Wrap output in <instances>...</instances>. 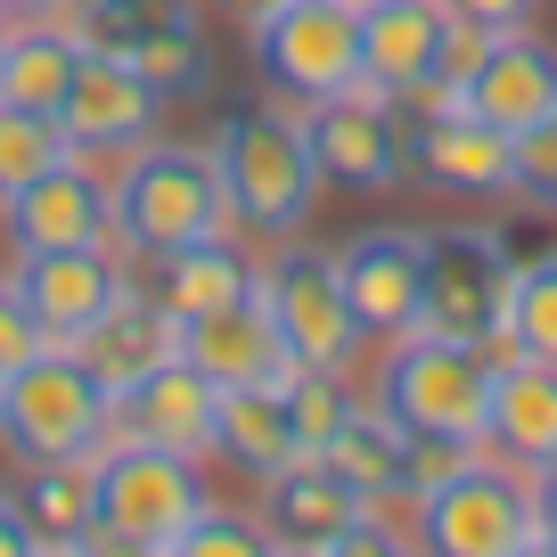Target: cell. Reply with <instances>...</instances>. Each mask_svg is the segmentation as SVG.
Returning <instances> with one entry per match:
<instances>
[{
	"label": "cell",
	"mask_w": 557,
	"mask_h": 557,
	"mask_svg": "<svg viewBox=\"0 0 557 557\" xmlns=\"http://www.w3.org/2000/svg\"><path fill=\"white\" fill-rule=\"evenodd\" d=\"M41 541H34V524H25V508L0 492V557H34Z\"/></svg>",
	"instance_id": "38"
},
{
	"label": "cell",
	"mask_w": 557,
	"mask_h": 557,
	"mask_svg": "<svg viewBox=\"0 0 557 557\" xmlns=\"http://www.w3.org/2000/svg\"><path fill=\"white\" fill-rule=\"evenodd\" d=\"M459 107H475L484 123H500V132L517 139L524 123H541L557 107V41H541L533 25L492 34V50L475 58V74L459 83Z\"/></svg>",
	"instance_id": "20"
},
{
	"label": "cell",
	"mask_w": 557,
	"mask_h": 557,
	"mask_svg": "<svg viewBox=\"0 0 557 557\" xmlns=\"http://www.w3.org/2000/svg\"><path fill=\"white\" fill-rule=\"evenodd\" d=\"M213 459H230L246 484H271L278 468H296V459H312V451H304V435H296V418H287V394H278V385H230Z\"/></svg>",
	"instance_id": "25"
},
{
	"label": "cell",
	"mask_w": 557,
	"mask_h": 557,
	"mask_svg": "<svg viewBox=\"0 0 557 557\" xmlns=\"http://www.w3.org/2000/svg\"><path fill=\"white\" fill-rule=\"evenodd\" d=\"M164 557H278V541L262 533V517H246V508H222V500H213L206 517L189 524V533L164 541Z\"/></svg>",
	"instance_id": "32"
},
{
	"label": "cell",
	"mask_w": 557,
	"mask_h": 557,
	"mask_svg": "<svg viewBox=\"0 0 557 557\" xmlns=\"http://www.w3.org/2000/svg\"><path fill=\"white\" fill-rule=\"evenodd\" d=\"M74 58H83V41H74L66 17H17L9 25V41H0V99L9 107H50L66 99L74 83Z\"/></svg>",
	"instance_id": "26"
},
{
	"label": "cell",
	"mask_w": 557,
	"mask_h": 557,
	"mask_svg": "<svg viewBox=\"0 0 557 557\" xmlns=\"http://www.w3.org/2000/svg\"><path fill=\"white\" fill-rule=\"evenodd\" d=\"M329 557H426V549H418V533H401L385 508H369L345 541H329Z\"/></svg>",
	"instance_id": "36"
},
{
	"label": "cell",
	"mask_w": 557,
	"mask_h": 557,
	"mask_svg": "<svg viewBox=\"0 0 557 557\" xmlns=\"http://www.w3.org/2000/svg\"><path fill=\"white\" fill-rule=\"evenodd\" d=\"M246 41H255V74L287 107L361 83V0H278Z\"/></svg>",
	"instance_id": "9"
},
{
	"label": "cell",
	"mask_w": 557,
	"mask_h": 557,
	"mask_svg": "<svg viewBox=\"0 0 557 557\" xmlns=\"http://www.w3.org/2000/svg\"><path fill=\"white\" fill-rule=\"evenodd\" d=\"M157 123H164V90H148L107 50L74 58V83L58 99V132H66L74 157H132V148L157 139Z\"/></svg>",
	"instance_id": "15"
},
{
	"label": "cell",
	"mask_w": 557,
	"mask_h": 557,
	"mask_svg": "<svg viewBox=\"0 0 557 557\" xmlns=\"http://www.w3.org/2000/svg\"><path fill=\"white\" fill-rule=\"evenodd\" d=\"M222 9H230V17H238V25H246V34H255V25H262V17H271L278 0H222Z\"/></svg>",
	"instance_id": "42"
},
{
	"label": "cell",
	"mask_w": 557,
	"mask_h": 557,
	"mask_svg": "<svg viewBox=\"0 0 557 557\" xmlns=\"http://www.w3.org/2000/svg\"><path fill=\"white\" fill-rule=\"evenodd\" d=\"M66 132H58L50 107H9L0 99V197L25 189V181H41L50 164H66Z\"/></svg>",
	"instance_id": "30"
},
{
	"label": "cell",
	"mask_w": 557,
	"mask_h": 557,
	"mask_svg": "<svg viewBox=\"0 0 557 557\" xmlns=\"http://www.w3.org/2000/svg\"><path fill=\"white\" fill-rule=\"evenodd\" d=\"M278 394H287V418H296L304 451H320V443H329L336 426L361 410V394H352L345 369H287V377H278Z\"/></svg>",
	"instance_id": "31"
},
{
	"label": "cell",
	"mask_w": 557,
	"mask_h": 557,
	"mask_svg": "<svg viewBox=\"0 0 557 557\" xmlns=\"http://www.w3.org/2000/svg\"><path fill=\"white\" fill-rule=\"evenodd\" d=\"M508 255L500 230L484 222H443L426 230V336H451V345H484L500 361V312H508Z\"/></svg>",
	"instance_id": "10"
},
{
	"label": "cell",
	"mask_w": 557,
	"mask_h": 557,
	"mask_svg": "<svg viewBox=\"0 0 557 557\" xmlns=\"http://www.w3.org/2000/svg\"><path fill=\"white\" fill-rule=\"evenodd\" d=\"M115 164L123 157H66L41 181L0 197L9 246H123L115 230Z\"/></svg>",
	"instance_id": "12"
},
{
	"label": "cell",
	"mask_w": 557,
	"mask_h": 557,
	"mask_svg": "<svg viewBox=\"0 0 557 557\" xmlns=\"http://www.w3.org/2000/svg\"><path fill=\"white\" fill-rule=\"evenodd\" d=\"M451 17H475V25H492V34H517V25H533L541 17V0H443Z\"/></svg>",
	"instance_id": "37"
},
{
	"label": "cell",
	"mask_w": 557,
	"mask_h": 557,
	"mask_svg": "<svg viewBox=\"0 0 557 557\" xmlns=\"http://www.w3.org/2000/svg\"><path fill=\"white\" fill-rule=\"evenodd\" d=\"M123 287L164 304L173 320H197L255 296V255L238 246V230H213V238H189V246H123Z\"/></svg>",
	"instance_id": "16"
},
{
	"label": "cell",
	"mask_w": 557,
	"mask_h": 557,
	"mask_svg": "<svg viewBox=\"0 0 557 557\" xmlns=\"http://www.w3.org/2000/svg\"><path fill=\"white\" fill-rule=\"evenodd\" d=\"M255 517L262 533L278 541V549H329V541H345L352 524L369 517V500L345 484L336 468H320V459H296V468H278L271 484H255Z\"/></svg>",
	"instance_id": "21"
},
{
	"label": "cell",
	"mask_w": 557,
	"mask_h": 557,
	"mask_svg": "<svg viewBox=\"0 0 557 557\" xmlns=\"http://www.w3.org/2000/svg\"><path fill=\"white\" fill-rule=\"evenodd\" d=\"M278 557H329V549H278Z\"/></svg>",
	"instance_id": "45"
},
{
	"label": "cell",
	"mask_w": 557,
	"mask_h": 557,
	"mask_svg": "<svg viewBox=\"0 0 557 557\" xmlns=\"http://www.w3.org/2000/svg\"><path fill=\"white\" fill-rule=\"evenodd\" d=\"M492 352L484 345H451V336H394L377 352V410L401 435H443V443H475L484 451V418H492Z\"/></svg>",
	"instance_id": "3"
},
{
	"label": "cell",
	"mask_w": 557,
	"mask_h": 557,
	"mask_svg": "<svg viewBox=\"0 0 557 557\" xmlns=\"http://www.w3.org/2000/svg\"><path fill=\"white\" fill-rule=\"evenodd\" d=\"M475 443H443V435H401V500H426L443 475L468 459Z\"/></svg>",
	"instance_id": "34"
},
{
	"label": "cell",
	"mask_w": 557,
	"mask_h": 557,
	"mask_svg": "<svg viewBox=\"0 0 557 557\" xmlns=\"http://www.w3.org/2000/svg\"><path fill=\"white\" fill-rule=\"evenodd\" d=\"M83 557H164V549H148V541H115V533H90Z\"/></svg>",
	"instance_id": "40"
},
{
	"label": "cell",
	"mask_w": 557,
	"mask_h": 557,
	"mask_svg": "<svg viewBox=\"0 0 557 557\" xmlns=\"http://www.w3.org/2000/svg\"><path fill=\"white\" fill-rule=\"evenodd\" d=\"M500 361H549L557 369V246L549 255H524L517 271H508Z\"/></svg>",
	"instance_id": "29"
},
{
	"label": "cell",
	"mask_w": 557,
	"mask_h": 557,
	"mask_svg": "<svg viewBox=\"0 0 557 557\" xmlns=\"http://www.w3.org/2000/svg\"><path fill=\"white\" fill-rule=\"evenodd\" d=\"M74 352H83V369L107 385V394H123L132 377H148L157 361H173V352H181V320L164 312V304H148V296L123 287L115 312H99L83 336H74Z\"/></svg>",
	"instance_id": "24"
},
{
	"label": "cell",
	"mask_w": 557,
	"mask_h": 557,
	"mask_svg": "<svg viewBox=\"0 0 557 557\" xmlns=\"http://www.w3.org/2000/svg\"><path fill=\"white\" fill-rule=\"evenodd\" d=\"M410 533L426 557H508L541 533L533 475L500 451H468L426 500H410Z\"/></svg>",
	"instance_id": "4"
},
{
	"label": "cell",
	"mask_w": 557,
	"mask_h": 557,
	"mask_svg": "<svg viewBox=\"0 0 557 557\" xmlns=\"http://www.w3.org/2000/svg\"><path fill=\"white\" fill-rule=\"evenodd\" d=\"M213 173H222L230 222L255 230V238H296L320 206V164L304 148V115L296 107H238V115L213 123L206 139Z\"/></svg>",
	"instance_id": "1"
},
{
	"label": "cell",
	"mask_w": 557,
	"mask_h": 557,
	"mask_svg": "<svg viewBox=\"0 0 557 557\" xmlns=\"http://www.w3.org/2000/svg\"><path fill=\"white\" fill-rule=\"evenodd\" d=\"M0 41H9V17H0Z\"/></svg>",
	"instance_id": "46"
},
{
	"label": "cell",
	"mask_w": 557,
	"mask_h": 557,
	"mask_svg": "<svg viewBox=\"0 0 557 557\" xmlns=\"http://www.w3.org/2000/svg\"><path fill=\"white\" fill-rule=\"evenodd\" d=\"M181 352H189L222 394H230V385H278L287 369H296V361H287V345H278V329H271V312H262L255 296L181 320Z\"/></svg>",
	"instance_id": "22"
},
{
	"label": "cell",
	"mask_w": 557,
	"mask_h": 557,
	"mask_svg": "<svg viewBox=\"0 0 557 557\" xmlns=\"http://www.w3.org/2000/svg\"><path fill=\"white\" fill-rule=\"evenodd\" d=\"M115 435L213 459V435H222V385H213L189 352H173V361H157L148 377H132L115 394Z\"/></svg>",
	"instance_id": "18"
},
{
	"label": "cell",
	"mask_w": 557,
	"mask_h": 557,
	"mask_svg": "<svg viewBox=\"0 0 557 557\" xmlns=\"http://www.w3.org/2000/svg\"><path fill=\"white\" fill-rule=\"evenodd\" d=\"M255 304L271 312V329L296 369H352L361 361V329H352V304L336 287V246L271 238V255L255 262Z\"/></svg>",
	"instance_id": "7"
},
{
	"label": "cell",
	"mask_w": 557,
	"mask_h": 557,
	"mask_svg": "<svg viewBox=\"0 0 557 557\" xmlns=\"http://www.w3.org/2000/svg\"><path fill=\"white\" fill-rule=\"evenodd\" d=\"M533 508H541V541H557V459L533 475Z\"/></svg>",
	"instance_id": "39"
},
{
	"label": "cell",
	"mask_w": 557,
	"mask_h": 557,
	"mask_svg": "<svg viewBox=\"0 0 557 557\" xmlns=\"http://www.w3.org/2000/svg\"><path fill=\"white\" fill-rule=\"evenodd\" d=\"M443 0H361V83L385 90L394 107L435 99V66H443Z\"/></svg>",
	"instance_id": "19"
},
{
	"label": "cell",
	"mask_w": 557,
	"mask_h": 557,
	"mask_svg": "<svg viewBox=\"0 0 557 557\" xmlns=\"http://www.w3.org/2000/svg\"><path fill=\"white\" fill-rule=\"evenodd\" d=\"M336 287L361 345H394L426 320V230H352L336 246Z\"/></svg>",
	"instance_id": "13"
},
{
	"label": "cell",
	"mask_w": 557,
	"mask_h": 557,
	"mask_svg": "<svg viewBox=\"0 0 557 557\" xmlns=\"http://www.w3.org/2000/svg\"><path fill=\"white\" fill-rule=\"evenodd\" d=\"M484 451H500L508 468H524V475H541L557 459V369L549 361H500L492 369Z\"/></svg>",
	"instance_id": "23"
},
{
	"label": "cell",
	"mask_w": 557,
	"mask_h": 557,
	"mask_svg": "<svg viewBox=\"0 0 557 557\" xmlns=\"http://www.w3.org/2000/svg\"><path fill=\"white\" fill-rule=\"evenodd\" d=\"M90 492H99V533L148 541V549H164L173 533H189V524L213 508L206 459L139 443V435H115L99 459H90Z\"/></svg>",
	"instance_id": "6"
},
{
	"label": "cell",
	"mask_w": 557,
	"mask_h": 557,
	"mask_svg": "<svg viewBox=\"0 0 557 557\" xmlns=\"http://www.w3.org/2000/svg\"><path fill=\"white\" fill-rule=\"evenodd\" d=\"M312 459H320V468H336V475H345V484L361 492L369 508L401 500V426H394V418H385L369 394H361V410H352V418L336 426L329 443H320Z\"/></svg>",
	"instance_id": "27"
},
{
	"label": "cell",
	"mask_w": 557,
	"mask_h": 557,
	"mask_svg": "<svg viewBox=\"0 0 557 557\" xmlns=\"http://www.w3.org/2000/svg\"><path fill=\"white\" fill-rule=\"evenodd\" d=\"M34 557H83V549H66V541H41V549Z\"/></svg>",
	"instance_id": "44"
},
{
	"label": "cell",
	"mask_w": 557,
	"mask_h": 557,
	"mask_svg": "<svg viewBox=\"0 0 557 557\" xmlns=\"http://www.w3.org/2000/svg\"><path fill=\"white\" fill-rule=\"evenodd\" d=\"M9 500L25 508L34 541H66V549H90V533H99V492H90V468H74V459H58V468H25Z\"/></svg>",
	"instance_id": "28"
},
{
	"label": "cell",
	"mask_w": 557,
	"mask_h": 557,
	"mask_svg": "<svg viewBox=\"0 0 557 557\" xmlns=\"http://www.w3.org/2000/svg\"><path fill=\"white\" fill-rule=\"evenodd\" d=\"M107 443H115V394L83 369L74 345H50L0 377V451L17 468H58V459L90 468Z\"/></svg>",
	"instance_id": "2"
},
{
	"label": "cell",
	"mask_w": 557,
	"mask_h": 557,
	"mask_svg": "<svg viewBox=\"0 0 557 557\" xmlns=\"http://www.w3.org/2000/svg\"><path fill=\"white\" fill-rule=\"evenodd\" d=\"M66 25H74L83 50L123 58L164 99H197L213 83V41H206L189 0H74Z\"/></svg>",
	"instance_id": "8"
},
{
	"label": "cell",
	"mask_w": 557,
	"mask_h": 557,
	"mask_svg": "<svg viewBox=\"0 0 557 557\" xmlns=\"http://www.w3.org/2000/svg\"><path fill=\"white\" fill-rule=\"evenodd\" d=\"M508 197L533 206V213H557V107L517 132V173H508Z\"/></svg>",
	"instance_id": "33"
},
{
	"label": "cell",
	"mask_w": 557,
	"mask_h": 557,
	"mask_svg": "<svg viewBox=\"0 0 557 557\" xmlns=\"http://www.w3.org/2000/svg\"><path fill=\"white\" fill-rule=\"evenodd\" d=\"M401 132H410V181L443 197H508V173H517V139L500 123H484L459 99H418L401 107Z\"/></svg>",
	"instance_id": "14"
},
{
	"label": "cell",
	"mask_w": 557,
	"mask_h": 557,
	"mask_svg": "<svg viewBox=\"0 0 557 557\" xmlns=\"http://www.w3.org/2000/svg\"><path fill=\"white\" fill-rule=\"evenodd\" d=\"M66 9H74V0H0V17H9V25H17V17H66Z\"/></svg>",
	"instance_id": "41"
},
{
	"label": "cell",
	"mask_w": 557,
	"mask_h": 557,
	"mask_svg": "<svg viewBox=\"0 0 557 557\" xmlns=\"http://www.w3.org/2000/svg\"><path fill=\"white\" fill-rule=\"evenodd\" d=\"M34 352H50V329L34 320V304L17 296V278H0V377L25 369Z\"/></svg>",
	"instance_id": "35"
},
{
	"label": "cell",
	"mask_w": 557,
	"mask_h": 557,
	"mask_svg": "<svg viewBox=\"0 0 557 557\" xmlns=\"http://www.w3.org/2000/svg\"><path fill=\"white\" fill-rule=\"evenodd\" d=\"M508 557H557V541H541V533H533L524 549H508Z\"/></svg>",
	"instance_id": "43"
},
{
	"label": "cell",
	"mask_w": 557,
	"mask_h": 557,
	"mask_svg": "<svg viewBox=\"0 0 557 557\" xmlns=\"http://www.w3.org/2000/svg\"><path fill=\"white\" fill-rule=\"evenodd\" d=\"M9 278H17V296L34 304V320L50 329V345H74L99 312H115L123 246H17Z\"/></svg>",
	"instance_id": "17"
},
{
	"label": "cell",
	"mask_w": 557,
	"mask_h": 557,
	"mask_svg": "<svg viewBox=\"0 0 557 557\" xmlns=\"http://www.w3.org/2000/svg\"><path fill=\"white\" fill-rule=\"evenodd\" d=\"M296 115H304V148H312L320 181L361 189V197H385V189L410 181V132H401V107L385 99V90L352 83V90H336V99L296 107Z\"/></svg>",
	"instance_id": "11"
},
{
	"label": "cell",
	"mask_w": 557,
	"mask_h": 557,
	"mask_svg": "<svg viewBox=\"0 0 557 557\" xmlns=\"http://www.w3.org/2000/svg\"><path fill=\"white\" fill-rule=\"evenodd\" d=\"M115 230H123V246H189V238H213V230H238V222H230L222 173H213L206 148L148 139V148H132L115 164Z\"/></svg>",
	"instance_id": "5"
}]
</instances>
